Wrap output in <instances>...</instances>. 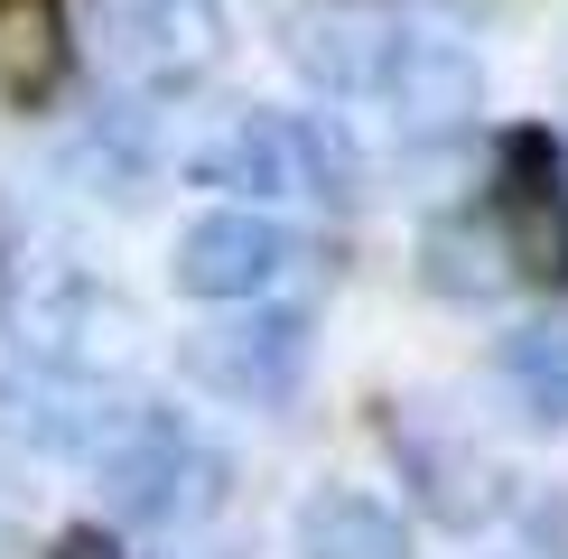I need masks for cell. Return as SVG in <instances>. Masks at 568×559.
I'll use <instances>...</instances> for the list:
<instances>
[{
  "label": "cell",
  "mask_w": 568,
  "mask_h": 559,
  "mask_svg": "<svg viewBox=\"0 0 568 559\" xmlns=\"http://www.w3.org/2000/svg\"><path fill=\"white\" fill-rule=\"evenodd\" d=\"M84 466H93L103 512L131 522V531H196L233 495V457L205 429H186L178 410H159V402H131Z\"/></svg>",
  "instance_id": "cell-1"
},
{
  "label": "cell",
  "mask_w": 568,
  "mask_h": 559,
  "mask_svg": "<svg viewBox=\"0 0 568 559\" xmlns=\"http://www.w3.org/2000/svg\"><path fill=\"white\" fill-rule=\"evenodd\" d=\"M186 177L262 215V205H345L354 177H364V159L317 112H233L215 140L186 150Z\"/></svg>",
  "instance_id": "cell-2"
},
{
  "label": "cell",
  "mask_w": 568,
  "mask_h": 559,
  "mask_svg": "<svg viewBox=\"0 0 568 559\" xmlns=\"http://www.w3.org/2000/svg\"><path fill=\"white\" fill-rule=\"evenodd\" d=\"M307 355H317V336H307V308L252 298V308L205 317L196 336L178 345V373H186L196 392H215V402H233V410H280V402H298Z\"/></svg>",
  "instance_id": "cell-3"
},
{
  "label": "cell",
  "mask_w": 568,
  "mask_h": 559,
  "mask_svg": "<svg viewBox=\"0 0 568 559\" xmlns=\"http://www.w3.org/2000/svg\"><path fill=\"white\" fill-rule=\"evenodd\" d=\"M10 326H19V355L38 373H57V383H93V373L131 364V345H140V308L93 271L29 280V289L10 298Z\"/></svg>",
  "instance_id": "cell-4"
},
{
  "label": "cell",
  "mask_w": 568,
  "mask_h": 559,
  "mask_svg": "<svg viewBox=\"0 0 568 559\" xmlns=\"http://www.w3.org/2000/svg\"><path fill=\"white\" fill-rule=\"evenodd\" d=\"M383 438H392V457H400L410 504L429 512L438 531H485V522H504V512H513V476L466 429H447L429 402H392Z\"/></svg>",
  "instance_id": "cell-5"
},
{
  "label": "cell",
  "mask_w": 568,
  "mask_h": 559,
  "mask_svg": "<svg viewBox=\"0 0 568 559\" xmlns=\"http://www.w3.org/2000/svg\"><path fill=\"white\" fill-rule=\"evenodd\" d=\"M504 271L531 289H568V186H559V140L523 122L504 131V169H494V205H485Z\"/></svg>",
  "instance_id": "cell-6"
},
{
  "label": "cell",
  "mask_w": 568,
  "mask_h": 559,
  "mask_svg": "<svg viewBox=\"0 0 568 559\" xmlns=\"http://www.w3.org/2000/svg\"><path fill=\"white\" fill-rule=\"evenodd\" d=\"M93 29L140 93H186L224 65V0H93Z\"/></svg>",
  "instance_id": "cell-7"
},
{
  "label": "cell",
  "mask_w": 568,
  "mask_h": 559,
  "mask_svg": "<svg viewBox=\"0 0 568 559\" xmlns=\"http://www.w3.org/2000/svg\"><path fill=\"white\" fill-rule=\"evenodd\" d=\"M298 262V233L280 215H252V205H215V215H196L178 233L169 252V280L186 298H205V308H252V298H271L280 280Z\"/></svg>",
  "instance_id": "cell-8"
},
{
  "label": "cell",
  "mask_w": 568,
  "mask_h": 559,
  "mask_svg": "<svg viewBox=\"0 0 568 559\" xmlns=\"http://www.w3.org/2000/svg\"><path fill=\"white\" fill-rule=\"evenodd\" d=\"M373 112H392V131H410V140L476 131V112H485V65H476V47H457V38L410 29V19H400L392 57H383V84H373Z\"/></svg>",
  "instance_id": "cell-9"
},
{
  "label": "cell",
  "mask_w": 568,
  "mask_h": 559,
  "mask_svg": "<svg viewBox=\"0 0 568 559\" xmlns=\"http://www.w3.org/2000/svg\"><path fill=\"white\" fill-rule=\"evenodd\" d=\"M400 19L392 10H298L290 19V65L317 93H336V103H373V84H383V57H392Z\"/></svg>",
  "instance_id": "cell-10"
},
{
  "label": "cell",
  "mask_w": 568,
  "mask_h": 559,
  "mask_svg": "<svg viewBox=\"0 0 568 559\" xmlns=\"http://www.w3.org/2000/svg\"><path fill=\"white\" fill-rule=\"evenodd\" d=\"M298 559H410V522L364 485H317L290 522Z\"/></svg>",
  "instance_id": "cell-11"
},
{
  "label": "cell",
  "mask_w": 568,
  "mask_h": 559,
  "mask_svg": "<svg viewBox=\"0 0 568 559\" xmlns=\"http://www.w3.org/2000/svg\"><path fill=\"white\" fill-rule=\"evenodd\" d=\"M419 280H429L447 308H485V298L513 289L504 243H494V224L476 215V205H457V215H429V224H419Z\"/></svg>",
  "instance_id": "cell-12"
},
{
  "label": "cell",
  "mask_w": 568,
  "mask_h": 559,
  "mask_svg": "<svg viewBox=\"0 0 568 559\" xmlns=\"http://www.w3.org/2000/svg\"><path fill=\"white\" fill-rule=\"evenodd\" d=\"M75 65L65 0H0V103H47Z\"/></svg>",
  "instance_id": "cell-13"
},
{
  "label": "cell",
  "mask_w": 568,
  "mask_h": 559,
  "mask_svg": "<svg viewBox=\"0 0 568 559\" xmlns=\"http://www.w3.org/2000/svg\"><path fill=\"white\" fill-rule=\"evenodd\" d=\"M494 373L531 429H568V326H513L494 345Z\"/></svg>",
  "instance_id": "cell-14"
},
{
  "label": "cell",
  "mask_w": 568,
  "mask_h": 559,
  "mask_svg": "<svg viewBox=\"0 0 568 559\" xmlns=\"http://www.w3.org/2000/svg\"><path fill=\"white\" fill-rule=\"evenodd\" d=\"M47 559H122V541H112L103 522H75V531H57V550Z\"/></svg>",
  "instance_id": "cell-15"
},
{
  "label": "cell",
  "mask_w": 568,
  "mask_h": 559,
  "mask_svg": "<svg viewBox=\"0 0 568 559\" xmlns=\"http://www.w3.org/2000/svg\"><path fill=\"white\" fill-rule=\"evenodd\" d=\"M10 243H19V215H10V196H0V262H10Z\"/></svg>",
  "instance_id": "cell-16"
},
{
  "label": "cell",
  "mask_w": 568,
  "mask_h": 559,
  "mask_svg": "<svg viewBox=\"0 0 568 559\" xmlns=\"http://www.w3.org/2000/svg\"><path fill=\"white\" fill-rule=\"evenodd\" d=\"M205 559H233V550H205Z\"/></svg>",
  "instance_id": "cell-17"
}]
</instances>
